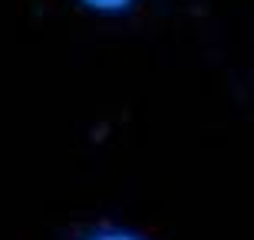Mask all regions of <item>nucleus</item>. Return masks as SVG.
Listing matches in <instances>:
<instances>
[{
	"mask_svg": "<svg viewBox=\"0 0 254 240\" xmlns=\"http://www.w3.org/2000/svg\"><path fill=\"white\" fill-rule=\"evenodd\" d=\"M89 10H96V13H123V10H129L135 0H83Z\"/></svg>",
	"mask_w": 254,
	"mask_h": 240,
	"instance_id": "f257e3e1",
	"label": "nucleus"
},
{
	"mask_svg": "<svg viewBox=\"0 0 254 240\" xmlns=\"http://www.w3.org/2000/svg\"><path fill=\"white\" fill-rule=\"evenodd\" d=\"M86 240H142V237H135V234H129V231H99V234H93V237H86Z\"/></svg>",
	"mask_w": 254,
	"mask_h": 240,
	"instance_id": "f03ea898",
	"label": "nucleus"
}]
</instances>
